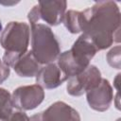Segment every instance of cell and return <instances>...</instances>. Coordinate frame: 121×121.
<instances>
[{
  "label": "cell",
  "mask_w": 121,
  "mask_h": 121,
  "mask_svg": "<svg viewBox=\"0 0 121 121\" xmlns=\"http://www.w3.org/2000/svg\"><path fill=\"white\" fill-rule=\"evenodd\" d=\"M81 13V32L87 35L97 50L120 42V10L113 1H98Z\"/></svg>",
  "instance_id": "obj_1"
},
{
  "label": "cell",
  "mask_w": 121,
  "mask_h": 121,
  "mask_svg": "<svg viewBox=\"0 0 121 121\" xmlns=\"http://www.w3.org/2000/svg\"><path fill=\"white\" fill-rule=\"evenodd\" d=\"M30 28L25 22H9L0 36V44L5 49L3 62L13 66L18 59L26 51L29 44Z\"/></svg>",
  "instance_id": "obj_2"
},
{
  "label": "cell",
  "mask_w": 121,
  "mask_h": 121,
  "mask_svg": "<svg viewBox=\"0 0 121 121\" xmlns=\"http://www.w3.org/2000/svg\"><path fill=\"white\" fill-rule=\"evenodd\" d=\"M31 52L40 64L54 62L60 54V43L51 28L44 24L31 25Z\"/></svg>",
  "instance_id": "obj_3"
},
{
  "label": "cell",
  "mask_w": 121,
  "mask_h": 121,
  "mask_svg": "<svg viewBox=\"0 0 121 121\" xmlns=\"http://www.w3.org/2000/svg\"><path fill=\"white\" fill-rule=\"evenodd\" d=\"M66 7V1L62 0L40 1L28 12L27 19L30 26L38 24L41 20L49 26H58L62 22Z\"/></svg>",
  "instance_id": "obj_4"
},
{
  "label": "cell",
  "mask_w": 121,
  "mask_h": 121,
  "mask_svg": "<svg viewBox=\"0 0 121 121\" xmlns=\"http://www.w3.org/2000/svg\"><path fill=\"white\" fill-rule=\"evenodd\" d=\"M101 73L95 65H89L81 73L69 78L66 90L74 96H79L93 88L96 87L101 81Z\"/></svg>",
  "instance_id": "obj_5"
},
{
  "label": "cell",
  "mask_w": 121,
  "mask_h": 121,
  "mask_svg": "<svg viewBox=\"0 0 121 121\" xmlns=\"http://www.w3.org/2000/svg\"><path fill=\"white\" fill-rule=\"evenodd\" d=\"M44 98V91L39 84L20 86L15 89L11 95L13 107L29 111L38 107Z\"/></svg>",
  "instance_id": "obj_6"
},
{
  "label": "cell",
  "mask_w": 121,
  "mask_h": 121,
  "mask_svg": "<svg viewBox=\"0 0 121 121\" xmlns=\"http://www.w3.org/2000/svg\"><path fill=\"white\" fill-rule=\"evenodd\" d=\"M86 97L89 106L93 110L105 112L110 108L113 99L112 88L106 78H102L96 87L86 93Z\"/></svg>",
  "instance_id": "obj_7"
},
{
  "label": "cell",
  "mask_w": 121,
  "mask_h": 121,
  "mask_svg": "<svg viewBox=\"0 0 121 121\" xmlns=\"http://www.w3.org/2000/svg\"><path fill=\"white\" fill-rule=\"evenodd\" d=\"M97 48L92 40L85 34H81L69 50L74 60L84 70L90 65V60L97 52Z\"/></svg>",
  "instance_id": "obj_8"
},
{
  "label": "cell",
  "mask_w": 121,
  "mask_h": 121,
  "mask_svg": "<svg viewBox=\"0 0 121 121\" xmlns=\"http://www.w3.org/2000/svg\"><path fill=\"white\" fill-rule=\"evenodd\" d=\"M41 121H80L78 111L63 101H56L40 112Z\"/></svg>",
  "instance_id": "obj_9"
},
{
  "label": "cell",
  "mask_w": 121,
  "mask_h": 121,
  "mask_svg": "<svg viewBox=\"0 0 121 121\" xmlns=\"http://www.w3.org/2000/svg\"><path fill=\"white\" fill-rule=\"evenodd\" d=\"M65 80H67V78L57 62H50L45 64L40 68L36 75L37 84L45 89L57 88Z\"/></svg>",
  "instance_id": "obj_10"
},
{
  "label": "cell",
  "mask_w": 121,
  "mask_h": 121,
  "mask_svg": "<svg viewBox=\"0 0 121 121\" xmlns=\"http://www.w3.org/2000/svg\"><path fill=\"white\" fill-rule=\"evenodd\" d=\"M13 69L19 77L23 78H32L36 77L38 71L40 70V63L37 61L33 56L31 50L26 51L23 56H21L18 60L13 64Z\"/></svg>",
  "instance_id": "obj_11"
},
{
  "label": "cell",
  "mask_w": 121,
  "mask_h": 121,
  "mask_svg": "<svg viewBox=\"0 0 121 121\" xmlns=\"http://www.w3.org/2000/svg\"><path fill=\"white\" fill-rule=\"evenodd\" d=\"M62 23L69 32L76 34L81 32V13L80 11L70 9L65 11Z\"/></svg>",
  "instance_id": "obj_12"
},
{
  "label": "cell",
  "mask_w": 121,
  "mask_h": 121,
  "mask_svg": "<svg viewBox=\"0 0 121 121\" xmlns=\"http://www.w3.org/2000/svg\"><path fill=\"white\" fill-rule=\"evenodd\" d=\"M11 95L4 88H0V119H8L12 113Z\"/></svg>",
  "instance_id": "obj_13"
},
{
  "label": "cell",
  "mask_w": 121,
  "mask_h": 121,
  "mask_svg": "<svg viewBox=\"0 0 121 121\" xmlns=\"http://www.w3.org/2000/svg\"><path fill=\"white\" fill-rule=\"evenodd\" d=\"M120 54H121V47H120V45H116V46L112 47L107 53V56H106L108 63L115 69H120V67H121Z\"/></svg>",
  "instance_id": "obj_14"
},
{
  "label": "cell",
  "mask_w": 121,
  "mask_h": 121,
  "mask_svg": "<svg viewBox=\"0 0 121 121\" xmlns=\"http://www.w3.org/2000/svg\"><path fill=\"white\" fill-rule=\"evenodd\" d=\"M8 121H29V117L26 112L17 111V112H12Z\"/></svg>",
  "instance_id": "obj_15"
},
{
  "label": "cell",
  "mask_w": 121,
  "mask_h": 121,
  "mask_svg": "<svg viewBox=\"0 0 121 121\" xmlns=\"http://www.w3.org/2000/svg\"><path fill=\"white\" fill-rule=\"evenodd\" d=\"M9 76V67L0 60V84L3 83Z\"/></svg>",
  "instance_id": "obj_16"
},
{
  "label": "cell",
  "mask_w": 121,
  "mask_h": 121,
  "mask_svg": "<svg viewBox=\"0 0 121 121\" xmlns=\"http://www.w3.org/2000/svg\"><path fill=\"white\" fill-rule=\"evenodd\" d=\"M2 31V24H1V22H0V32Z\"/></svg>",
  "instance_id": "obj_17"
},
{
  "label": "cell",
  "mask_w": 121,
  "mask_h": 121,
  "mask_svg": "<svg viewBox=\"0 0 121 121\" xmlns=\"http://www.w3.org/2000/svg\"><path fill=\"white\" fill-rule=\"evenodd\" d=\"M9 119V118H8ZM8 119H0V121H8Z\"/></svg>",
  "instance_id": "obj_18"
}]
</instances>
